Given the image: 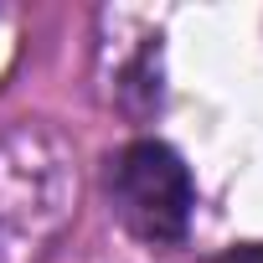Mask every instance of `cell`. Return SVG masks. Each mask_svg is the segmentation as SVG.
<instances>
[{
  "instance_id": "7a4b0ae2",
  "label": "cell",
  "mask_w": 263,
  "mask_h": 263,
  "mask_svg": "<svg viewBox=\"0 0 263 263\" xmlns=\"http://www.w3.org/2000/svg\"><path fill=\"white\" fill-rule=\"evenodd\" d=\"M108 196L119 222L135 232L140 242L155 248H176L191 232V206H196V186L186 160L165 145V140H135L124 145L108 165Z\"/></svg>"
},
{
  "instance_id": "3957f363",
  "label": "cell",
  "mask_w": 263,
  "mask_h": 263,
  "mask_svg": "<svg viewBox=\"0 0 263 263\" xmlns=\"http://www.w3.org/2000/svg\"><path fill=\"white\" fill-rule=\"evenodd\" d=\"M222 263H263V242H248V248H232Z\"/></svg>"
},
{
  "instance_id": "6da1fadb",
  "label": "cell",
  "mask_w": 263,
  "mask_h": 263,
  "mask_svg": "<svg viewBox=\"0 0 263 263\" xmlns=\"http://www.w3.org/2000/svg\"><path fill=\"white\" fill-rule=\"evenodd\" d=\"M78 201V171L47 129L0 135V263H36L67 227Z\"/></svg>"
}]
</instances>
